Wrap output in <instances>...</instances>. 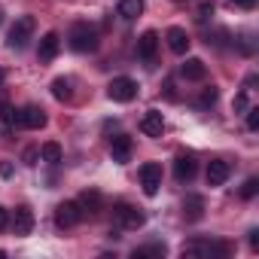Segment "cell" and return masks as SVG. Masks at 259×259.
I'll return each instance as SVG.
<instances>
[{
  "instance_id": "cell-1",
  "label": "cell",
  "mask_w": 259,
  "mask_h": 259,
  "mask_svg": "<svg viewBox=\"0 0 259 259\" xmlns=\"http://www.w3.org/2000/svg\"><path fill=\"white\" fill-rule=\"evenodd\" d=\"M67 43H70L73 52H95L98 43H101V37H98V28H95V25L76 22V25L70 28V34H67Z\"/></svg>"
},
{
  "instance_id": "cell-2",
  "label": "cell",
  "mask_w": 259,
  "mask_h": 259,
  "mask_svg": "<svg viewBox=\"0 0 259 259\" xmlns=\"http://www.w3.org/2000/svg\"><path fill=\"white\" fill-rule=\"evenodd\" d=\"M232 247L226 241H204V238H195L189 244H183V256H198V259H210V256H229Z\"/></svg>"
},
{
  "instance_id": "cell-3",
  "label": "cell",
  "mask_w": 259,
  "mask_h": 259,
  "mask_svg": "<svg viewBox=\"0 0 259 259\" xmlns=\"http://www.w3.org/2000/svg\"><path fill=\"white\" fill-rule=\"evenodd\" d=\"M34 28H37V22H34V16H22V19H16V25L10 28V49H25L28 43H31V37H34Z\"/></svg>"
},
{
  "instance_id": "cell-4",
  "label": "cell",
  "mask_w": 259,
  "mask_h": 259,
  "mask_svg": "<svg viewBox=\"0 0 259 259\" xmlns=\"http://www.w3.org/2000/svg\"><path fill=\"white\" fill-rule=\"evenodd\" d=\"M107 98L116 101V104H128L138 98V82L132 76H116L110 85H107Z\"/></svg>"
},
{
  "instance_id": "cell-5",
  "label": "cell",
  "mask_w": 259,
  "mask_h": 259,
  "mask_svg": "<svg viewBox=\"0 0 259 259\" xmlns=\"http://www.w3.org/2000/svg\"><path fill=\"white\" fill-rule=\"evenodd\" d=\"M113 217H116L119 229H128V232H135V229H141L147 223V217L138 207H132V204H116L113 207Z\"/></svg>"
},
{
  "instance_id": "cell-6",
  "label": "cell",
  "mask_w": 259,
  "mask_h": 259,
  "mask_svg": "<svg viewBox=\"0 0 259 259\" xmlns=\"http://www.w3.org/2000/svg\"><path fill=\"white\" fill-rule=\"evenodd\" d=\"M79 220H82V207L76 201H61L55 207V226L58 229H73Z\"/></svg>"
},
{
  "instance_id": "cell-7",
  "label": "cell",
  "mask_w": 259,
  "mask_h": 259,
  "mask_svg": "<svg viewBox=\"0 0 259 259\" xmlns=\"http://www.w3.org/2000/svg\"><path fill=\"white\" fill-rule=\"evenodd\" d=\"M141 186L147 195H156L162 186V165L159 162H144L141 165Z\"/></svg>"
},
{
  "instance_id": "cell-8",
  "label": "cell",
  "mask_w": 259,
  "mask_h": 259,
  "mask_svg": "<svg viewBox=\"0 0 259 259\" xmlns=\"http://www.w3.org/2000/svg\"><path fill=\"white\" fill-rule=\"evenodd\" d=\"M132 150H135V144H132V138H128V135H116L110 141V156H113L116 165L132 162Z\"/></svg>"
},
{
  "instance_id": "cell-9",
  "label": "cell",
  "mask_w": 259,
  "mask_h": 259,
  "mask_svg": "<svg viewBox=\"0 0 259 259\" xmlns=\"http://www.w3.org/2000/svg\"><path fill=\"white\" fill-rule=\"evenodd\" d=\"M19 125H22V128H31V132H37V128L46 125V110L37 107V104H28L25 110H19Z\"/></svg>"
},
{
  "instance_id": "cell-10",
  "label": "cell",
  "mask_w": 259,
  "mask_h": 259,
  "mask_svg": "<svg viewBox=\"0 0 259 259\" xmlns=\"http://www.w3.org/2000/svg\"><path fill=\"white\" fill-rule=\"evenodd\" d=\"M195 171H198V162H195L192 153H180V156L174 159V177H177L180 183H189V180L195 177Z\"/></svg>"
},
{
  "instance_id": "cell-11",
  "label": "cell",
  "mask_w": 259,
  "mask_h": 259,
  "mask_svg": "<svg viewBox=\"0 0 259 259\" xmlns=\"http://www.w3.org/2000/svg\"><path fill=\"white\" fill-rule=\"evenodd\" d=\"M141 132L147 138H162V132H165V116L159 110H147L144 119H141Z\"/></svg>"
},
{
  "instance_id": "cell-12",
  "label": "cell",
  "mask_w": 259,
  "mask_h": 259,
  "mask_svg": "<svg viewBox=\"0 0 259 259\" xmlns=\"http://www.w3.org/2000/svg\"><path fill=\"white\" fill-rule=\"evenodd\" d=\"M156 52H159V34H156V31H144V34L138 37V58L153 61Z\"/></svg>"
},
{
  "instance_id": "cell-13",
  "label": "cell",
  "mask_w": 259,
  "mask_h": 259,
  "mask_svg": "<svg viewBox=\"0 0 259 259\" xmlns=\"http://www.w3.org/2000/svg\"><path fill=\"white\" fill-rule=\"evenodd\" d=\"M165 40H168V49H171L174 55H186V52H189V43H192L183 28H168Z\"/></svg>"
},
{
  "instance_id": "cell-14",
  "label": "cell",
  "mask_w": 259,
  "mask_h": 259,
  "mask_svg": "<svg viewBox=\"0 0 259 259\" xmlns=\"http://www.w3.org/2000/svg\"><path fill=\"white\" fill-rule=\"evenodd\" d=\"M31 229H34V210L28 204L16 207V213H13V232L16 235H31Z\"/></svg>"
},
{
  "instance_id": "cell-15",
  "label": "cell",
  "mask_w": 259,
  "mask_h": 259,
  "mask_svg": "<svg viewBox=\"0 0 259 259\" xmlns=\"http://www.w3.org/2000/svg\"><path fill=\"white\" fill-rule=\"evenodd\" d=\"M229 162H223V159H213L210 165H207V186H223L226 180H229Z\"/></svg>"
},
{
  "instance_id": "cell-16",
  "label": "cell",
  "mask_w": 259,
  "mask_h": 259,
  "mask_svg": "<svg viewBox=\"0 0 259 259\" xmlns=\"http://www.w3.org/2000/svg\"><path fill=\"white\" fill-rule=\"evenodd\" d=\"M58 49H61V37L55 34V31H49V34H43V40H40V58L43 61H52L55 55H58Z\"/></svg>"
},
{
  "instance_id": "cell-17",
  "label": "cell",
  "mask_w": 259,
  "mask_h": 259,
  "mask_svg": "<svg viewBox=\"0 0 259 259\" xmlns=\"http://www.w3.org/2000/svg\"><path fill=\"white\" fill-rule=\"evenodd\" d=\"M180 73H183V79L201 82V79L207 76V67H204V61H201V58H186V61H183V67H180Z\"/></svg>"
},
{
  "instance_id": "cell-18",
  "label": "cell",
  "mask_w": 259,
  "mask_h": 259,
  "mask_svg": "<svg viewBox=\"0 0 259 259\" xmlns=\"http://www.w3.org/2000/svg\"><path fill=\"white\" fill-rule=\"evenodd\" d=\"M183 217H186L189 223H198V220L204 217V198H201V195H186V201H183Z\"/></svg>"
},
{
  "instance_id": "cell-19",
  "label": "cell",
  "mask_w": 259,
  "mask_h": 259,
  "mask_svg": "<svg viewBox=\"0 0 259 259\" xmlns=\"http://www.w3.org/2000/svg\"><path fill=\"white\" fill-rule=\"evenodd\" d=\"M101 201H104V198H101L98 189H85V192L76 198V204L82 207V217H85V213H98V210H101Z\"/></svg>"
},
{
  "instance_id": "cell-20",
  "label": "cell",
  "mask_w": 259,
  "mask_h": 259,
  "mask_svg": "<svg viewBox=\"0 0 259 259\" xmlns=\"http://www.w3.org/2000/svg\"><path fill=\"white\" fill-rule=\"evenodd\" d=\"M144 0H119V7H116V13L122 16V19H128V22H132V19H138L141 13H144Z\"/></svg>"
},
{
  "instance_id": "cell-21",
  "label": "cell",
  "mask_w": 259,
  "mask_h": 259,
  "mask_svg": "<svg viewBox=\"0 0 259 259\" xmlns=\"http://www.w3.org/2000/svg\"><path fill=\"white\" fill-rule=\"evenodd\" d=\"M52 98H55V101H70V98H73V79L58 76V79L52 82Z\"/></svg>"
},
{
  "instance_id": "cell-22",
  "label": "cell",
  "mask_w": 259,
  "mask_h": 259,
  "mask_svg": "<svg viewBox=\"0 0 259 259\" xmlns=\"http://www.w3.org/2000/svg\"><path fill=\"white\" fill-rule=\"evenodd\" d=\"M40 159L49 162V165H58V162H61V144H55V141L43 144V147H40Z\"/></svg>"
},
{
  "instance_id": "cell-23",
  "label": "cell",
  "mask_w": 259,
  "mask_h": 259,
  "mask_svg": "<svg viewBox=\"0 0 259 259\" xmlns=\"http://www.w3.org/2000/svg\"><path fill=\"white\" fill-rule=\"evenodd\" d=\"M135 259H144V256H165V244H147V247H138L135 253H132Z\"/></svg>"
},
{
  "instance_id": "cell-24",
  "label": "cell",
  "mask_w": 259,
  "mask_h": 259,
  "mask_svg": "<svg viewBox=\"0 0 259 259\" xmlns=\"http://www.w3.org/2000/svg\"><path fill=\"white\" fill-rule=\"evenodd\" d=\"M0 119H4L7 125H19V110H13L7 101H0Z\"/></svg>"
},
{
  "instance_id": "cell-25",
  "label": "cell",
  "mask_w": 259,
  "mask_h": 259,
  "mask_svg": "<svg viewBox=\"0 0 259 259\" xmlns=\"http://www.w3.org/2000/svg\"><path fill=\"white\" fill-rule=\"evenodd\" d=\"M210 16H213V0H201V7H198V16H195V22H198V25H204Z\"/></svg>"
},
{
  "instance_id": "cell-26",
  "label": "cell",
  "mask_w": 259,
  "mask_h": 259,
  "mask_svg": "<svg viewBox=\"0 0 259 259\" xmlns=\"http://www.w3.org/2000/svg\"><path fill=\"white\" fill-rule=\"evenodd\" d=\"M256 192H259V180H256V177H250V180L241 186V198H256Z\"/></svg>"
},
{
  "instance_id": "cell-27",
  "label": "cell",
  "mask_w": 259,
  "mask_h": 259,
  "mask_svg": "<svg viewBox=\"0 0 259 259\" xmlns=\"http://www.w3.org/2000/svg\"><path fill=\"white\" fill-rule=\"evenodd\" d=\"M217 95H220V92H217L213 85H210V89H204V92H201V98H198V107H210V104H217Z\"/></svg>"
},
{
  "instance_id": "cell-28",
  "label": "cell",
  "mask_w": 259,
  "mask_h": 259,
  "mask_svg": "<svg viewBox=\"0 0 259 259\" xmlns=\"http://www.w3.org/2000/svg\"><path fill=\"white\" fill-rule=\"evenodd\" d=\"M244 113H247V128L256 132V128H259V107H247Z\"/></svg>"
},
{
  "instance_id": "cell-29",
  "label": "cell",
  "mask_w": 259,
  "mask_h": 259,
  "mask_svg": "<svg viewBox=\"0 0 259 259\" xmlns=\"http://www.w3.org/2000/svg\"><path fill=\"white\" fill-rule=\"evenodd\" d=\"M232 107H235V113H244V110L250 107V101H247V89H241V92L235 95V104H232Z\"/></svg>"
},
{
  "instance_id": "cell-30",
  "label": "cell",
  "mask_w": 259,
  "mask_h": 259,
  "mask_svg": "<svg viewBox=\"0 0 259 259\" xmlns=\"http://www.w3.org/2000/svg\"><path fill=\"white\" fill-rule=\"evenodd\" d=\"M37 159H40V150H25V165H37Z\"/></svg>"
},
{
  "instance_id": "cell-31",
  "label": "cell",
  "mask_w": 259,
  "mask_h": 259,
  "mask_svg": "<svg viewBox=\"0 0 259 259\" xmlns=\"http://www.w3.org/2000/svg\"><path fill=\"white\" fill-rule=\"evenodd\" d=\"M232 7H238V10H253L256 0H232Z\"/></svg>"
},
{
  "instance_id": "cell-32",
  "label": "cell",
  "mask_w": 259,
  "mask_h": 259,
  "mask_svg": "<svg viewBox=\"0 0 259 259\" xmlns=\"http://www.w3.org/2000/svg\"><path fill=\"white\" fill-rule=\"evenodd\" d=\"M7 226H10V210L0 207V229H7Z\"/></svg>"
},
{
  "instance_id": "cell-33",
  "label": "cell",
  "mask_w": 259,
  "mask_h": 259,
  "mask_svg": "<svg viewBox=\"0 0 259 259\" xmlns=\"http://www.w3.org/2000/svg\"><path fill=\"white\" fill-rule=\"evenodd\" d=\"M250 247H253V250L259 247V229H253V232H250Z\"/></svg>"
},
{
  "instance_id": "cell-34",
  "label": "cell",
  "mask_w": 259,
  "mask_h": 259,
  "mask_svg": "<svg viewBox=\"0 0 259 259\" xmlns=\"http://www.w3.org/2000/svg\"><path fill=\"white\" fill-rule=\"evenodd\" d=\"M4 79H7V70H4V67H0V85H4Z\"/></svg>"
},
{
  "instance_id": "cell-35",
  "label": "cell",
  "mask_w": 259,
  "mask_h": 259,
  "mask_svg": "<svg viewBox=\"0 0 259 259\" xmlns=\"http://www.w3.org/2000/svg\"><path fill=\"white\" fill-rule=\"evenodd\" d=\"M174 4H186V0H174Z\"/></svg>"
},
{
  "instance_id": "cell-36",
  "label": "cell",
  "mask_w": 259,
  "mask_h": 259,
  "mask_svg": "<svg viewBox=\"0 0 259 259\" xmlns=\"http://www.w3.org/2000/svg\"><path fill=\"white\" fill-rule=\"evenodd\" d=\"M4 256H7V253H4V250H0V259H4Z\"/></svg>"
}]
</instances>
